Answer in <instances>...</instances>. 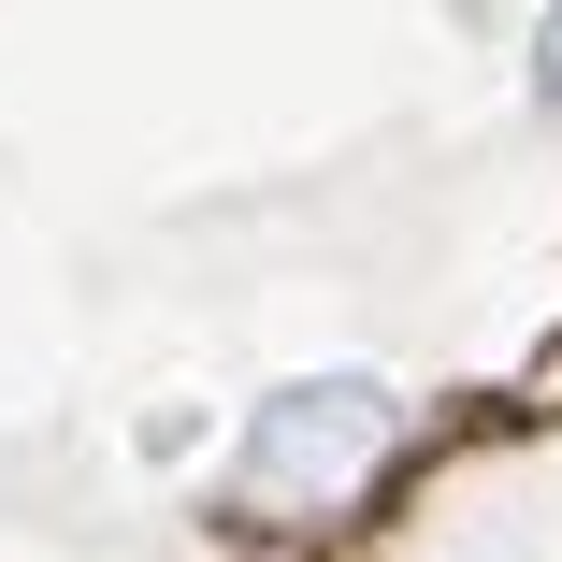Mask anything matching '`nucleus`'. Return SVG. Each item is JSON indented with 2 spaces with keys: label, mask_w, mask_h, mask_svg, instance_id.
I'll list each match as a JSON object with an SVG mask.
<instances>
[{
  "label": "nucleus",
  "mask_w": 562,
  "mask_h": 562,
  "mask_svg": "<svg viewBox=\"0 0 562 562\" xmlns=\"http://www.w3.org/2000/svg\"><path fill=\"white\" fill-rule=\"evenodd\" d=\"M390 447H404V390H390V375H303V390H274V404L246 418L232 491H246L260 519H331L347 491H375Z\"/></svg>",
  "instance_id": "f257e3e1"
},
{
  "label": "nucleus",
  "mask_w": 562,
  "mask_h": 562,
  "mask_svg": "<svg viewBox=\"0 0 562 562\" xmlns=\"http://www.w3.org/2000/svg\"><path fill=\"white\" fill-rule=\"evenodd\" d=\"M533 87H548V101H562V15H548V44H533Z\"/></svg>",
  "instance_id": "f03ea898"
}]
</instances>
